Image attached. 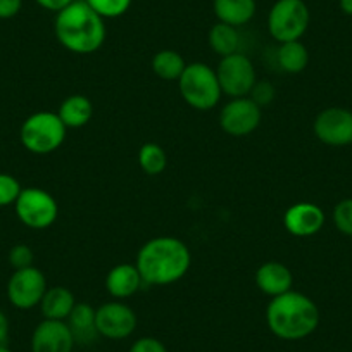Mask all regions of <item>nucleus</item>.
Returning a JSON list of instances; mask_svg holds the SVG:
<instances>
[{
  "instance_id": "nucleus-1",
  "label": "nucleus",
  "mask_w": 352,
  "mask_h": 352,
  "mask_svg": "<svg viewBox=\"0 0 352 352\" xmlns=\"http://www.w3.org/2000/svg\"><path fill=\"white\" fill-rule=\"evenodd\" d=\"M192 264L190 249L175 236H155L140 247L137 266L144 283L171 285L187 275Z\"/></svg>"
},
{
  "instance_id": "nucleus-2",
  "label": "nucleus",
  "mask_w": 352,
  "mask_h": 352,
  "mask_svg": "<svg viewBox=\"0 0 352 352\" xmlns=\"http://www.w3.org/2000/svg\"><path fill=\"white\" fill-rule=\"evenodd\" d=\"M56 36L73 54H94L106 42V23L85 0H74L56 16Z\"/></svg>"
},
{
  "instance_id": "nucleus-3",
  "label": "nucleus",
  "mask_w": 352,
  "mask_h": 352,
  "mask_svg": "<svg viewBox=\"0 0 352 352\" xmlns=\"http://www.w3.org/2000/svg\"><path fill=\"white\" fill-rule=\"evenodd\" d=\"M266 323L270 331L282 340H302L316 331L320 324V309L311 297L289 290L273 297L268 304Z\"/></svg>"
},
{
  "instance_id": "nucleus-4",
  "label": "nucleus",
  "mask_w": 352,
  "mask_h": 352,
  "mask_svg": "<svg viewBox=\"0 0 352 352\" xmlns=\"http://www.w3.org/2000/svg\"><path fill=\"white\" fill-rule=\"evenodd\" d=\"M178 87L185 102L197 111L214 109L223 96L218 74L204 63L187 64L178 80Z\"/></svg>"
},
{
  "instance_id": "nucleus-5",
  "label": "nucleus",
  "mask_w": 352,
  "mask_h": 352,
  "mask_svg": "<svg viewBox=\"0 0 352 352\" xmlns=\"http://www.w3.org/2000/svg\"><path fill=\"white\" fill-rule=\"evenodd\" d=\"M66 130L67 128L56 113L42 111V113L32 114L23 123L19 137H21V144L30 152L45 155L57 151L64 144Z\"/></svg>"
},
{
  "instance_id": "nucleus-6",
  "label": "nucleus",
  "mask_w": 352,
  "mask_h": 352,
  "mask_svg": "<svg viewBox=\"0 0 352 352\" xmlns=\"http://www.w3.org/2000/svg\"><path fill=\"white\" fill-rule=\"evenodd\" d=\"M309 19L304 0H276L268 14V32L280 43L296 42L306 33Z\"/></svg>"
},
{
  "instance_id": "nucleus-7",
  "label": "nucleus",
  "mask_w": 352,
  "mask_h": 352,
  "mask_svg": "<svg viewBox=\"0 0 352 352\" xmlns=\"http://www.w3.org/2000/svg\"><path fill=\"white\" fill-rule=\"evenodd\" d=\"M216 74H218L221 92L230 99L247 97L257 81L252 60L242 52L221 57Z\"/></svg>"
},
{
  "instance_id": "nucleus-8",
  "label": "nucleus",
  "mask_w": 352,
  "mask_h": 352,
  "mask_svg": "<svg viewBox=\"0 0 352 352\" xmlns=\"http://www.w3.org/2000/svg\"><path fill=\"white\" fill-rule=\"evenodd\" d=\"M16 214L30 228L43 230L56 223L59 206L47 190L30 187L19 194L16 201Z\"/></svg>"
},
{
  "instance_id": "nucleus-9",
  "label": "nucleus",
  "mask_w": 352,
  "mask_h": 352,
  "mask_svg": "<svg viewBox=\"0 0 352 352\" xmlns=\"http://www.w3.org/2000/svg\"><path fill=\"white\" fill-rule=\"evenodd\" d=\"M47 292L45 275L38 268L16 270L8 283V297L18 309H32L42 302Z\"/></svg>"
},
{
  "instance_id": "nucleus-10",
  "label": "nucleus",
  "mask_w": 352,
  "mask_h": 352,
  "mask_svg": "<svg viewBox=\"0 0 352 352\" xmlns=\"http://www.w3.org/2000/svg\"><path fill=\"white\" fill-rule=\"evenodd\" d=\"M261 123V107L250 97L232 99L219 113V126L232 137H247Z\"/></svg>"
},
{
  "instance_id": "nucleus-11",
  "label": "nucleus",
  "mask_w": 352,
  "mask_h": 352,
  "mask_svg": "<svg viewBox=\"0 0 352 352\" xmlns=\"http://www.w3.org/2000/svg\"><path fill=\"white\" fill-rule=\"evenodd\" d=\"M96 327L99 337L109 340L128 338L137 328V314L123 302H107L96 309Z\"/></svg>"
},
{
  "instance_id": "nucleus-12",
  "label": "nucleus",
  "mask_w": 352,
  "mask_h": 352,
  "mask_svg": "<svg viewBox=\"0 0 352 352\" xmlns=\"http://www.w3.org/2000/svg\"><path fill=\"white\" fill-rule=\"evenodd\" d=\"M314 135L318 140L331 147L352 144V113L344 107H328L314 120Z\"/></svg>"
},
{
  "instance_id": "nucleus-13",
  "label": "nucleus",
  "mask_w": 352,
  "mask_h": 352,
  "mask_svg": "<svg viewBox=\"0 0 352 352\" xmlns=\"http://www.w3.org/2000/svg\"><path fill=\"white\" fill-rule=\"evenodd\" d=\"M74 344L66 321L43 320L32 335V352H73Z\"/></svg>"
},
{
  "instance_id": "nucleus-14",
  "label": "nucleus",
  "mask_w": 352,
  "mask_h": 352,
  "mask_svg": "<svg viewBox=\"0 0 352 352\" xmlns=\"http://www.w3.org/2000/svg\"><path fill=\"white\" fill-rule=\"evenodd\" d=\"M283 225L287 232L299 239L313 236L323 228L324 212L320 206L311 202H297L292 204L283 214Z\"/></svg>"
},
{
  "instance_id": "nucleus-15",
  "label": "nucleus",
  "mask_w": 352,
  "mask_h": 352,
  "mask_svg": "<svg viewBox=\"0 0 352 352\" xmlns=\"http://www.w3.org/2000/svg\"><path fill=\"white\" fill-rule=\"evenodd\" d=\"M256 285L259 287L261 292L270 297H278L282 294L292 290L294 276L292 272L287 268L285 264L270 261L259 266L256 272Z\"/></svg>"
},
{
  "instance_id": "nucleus-16",
  "label": "nucleus",
  "mask_w": 352,
  "mask_h": 352,
  "mask_svg": "<svg viewBox=\"0 0 352 352\" xmlns=\"http://www.w3.org/2000/svg\"><path fill=\"white\" fill-rule=\"evenodd\" d=\"M144 283L140 272L135 264L123 263L118 264L107 273L106 289L114 299H128L135 296L140 290V285Z\"/></svg>"
},
{
  "instance_id": "nucleus-17",
  "label": "nucleus",
  "mask_w": 352,
  "mask_h": 352,
  "mask_svg": "<svg viewBox=\"0 0 352 352\" xmlns=\"http://www.w3.org/2000/svg\"><path fill=\"white\" fill-rule=\"evenodd\" d=\"M66 323L78 344H90L94 338L99 337L96 327V309L88 302H76Z\"/></svg>"
},
{
  "instance_id": "nucleus-18",
  "label": "nucleus",
  "mask_w": 352,
  "mask_h": 352,
  "mask_svg": "<svg viewBox=\"0 0 352 352\" xmlns=\"http://www.w3.org/2000/svg\"><path fill=\"white\" fill-rule=\"evenodd\" d=\"M216 18L230 26L247 25L256 14V0H212Z\"/></svg>"
},
{
  "instance_id": "nucleus-19",
  "label": "nucleus",
  "mask_w": 352,
  "mask_h": 352,
  "mask_svg": "<svg viewBox=\"0 0 352 352\" xmlns=\"http://www.w3.org/2000/svg\"><path fill=\"white\" fill-rule=\"evenodd\" d=\"M74 306H76V299H74L73 292L60 285L47 289L45 296H43L42 302H40L43 318L57 321H66Z\"/></svg>"
},
{
  "instance_id": "nucleus-20",
  "label": "nucleus",
  "mask_w": 352,
  "mask_h": 352,
  "mask_svg": "<svg viewBox=\"0 0 352 352\" xmlns=\"http://www.w3.org/2000/svg\"><path fill=\"white\" fill-rule=\"evenodd\" d=\"M57 116L60 118L66 128H81L90 123L94 118V104L88 97L76 94V96L67 97L60 104Z\"/></svg>"
},
{
  "instance_id": "nucleus-21",
  "label": "nucleus",
  "mask_w": 352,
  "mask_h": 352,
  "mask_svg": "<svg viewBox=\"0 0 352 352\" xmlns=\"http://www.w3.org/2000/svg\"><path fill=\"white\" fill-rule=\"evenodd\" d=\"M276 59H278V66L285 73L297 74L306 69L309 64V52H307L306 45L300 43V40H296V42L280 43Z\"/></svg>"
},
{
  "instance_id": "nucleus-22",
  "label": "nucleus",
  "mask_w": 352,
  "mask_h": 352,
  "mask_svg": "<svg viewBox=\"0 0 352 352\" xmlns=\"http://www.w3.org/2000/svg\"><path fill=\"white\" fill-rule=\"evenodd\" d=\"M187 63L184 57L175 50H159L154 57H152V71L155 76L166 81H178L184 74Z\"/></svg>"
},
{
  "instance_id": "nucleus-23",
  "label": "nucleus",
  "mask_w": 352,
  "mask_h": 352,
  "mask_svg": "<svg viewBox=\"0 0 352 352\" xmlns=\"http://www.w3.org/2000/svg\"><path fill=\"white\" fill-rule=\"evenodd\" d=\"M209 45L212 52L218 54L219 57L232 56L236 54L240 49V35L235 26L218 23L209 32Z\"/></svg>"
},
{
  "instance_id": "nucleus-24",
  "label": "nucleus",
  "mask_w": 352,
  "mask_h": 352,
  "mask_svg": "<svg viewBox=\"0 0 352 352\" xmlns=\"http://www.w3.org/2000/svg\"><path fill=\"white\" fill-rule=\"evenodd\" d=\"M138 164H140L142 171L148 176L161 175L168 164V157H166L164 148L159 144H144L138 152Z\"/></svg>"
},
{
  "instance_id": "nucleus-25",
  "label": "nucleus",
  "mask_w": 352,
  "mask_h": 352,
  "mask_svg": "<svg viewBox=\"0 0 352 352\" xmlns=\"http://www.w3.org/2000/svg\"><path fill=\"white\" fill-rule=\"evenodd\" d=\"M100 18H120L130 9L131 0H85Z\"/></svg>"
},
{
  "instance_id": "nucleus-26",
  "label": "nucleus",
  "mask_w": 352,
  "mask_h": 352,
  "mask_svg": "<svg viewBox=\"0 0 352 352\" xmlns=\"http://www.w3.org/2000/svg\"><path fill=\"white\" fill-rule=\"evenodd\" d=\"M21 185L14 176L0 173V208L9 204H16L19 194H21Z\"/></svg>"
},
{
  "instance_id": "nucleus-27",
  "label": "nucleus",
  "mask_w": 352,
  "mask_h": 352,
  "mask_svg": "<svg viewBox=\"0 0 352 352\" xmlns=\"http://www.w3.org/2000/svg\"><path fill=\"white\" fill-rule=\"evenodd\" d=\"M333 223L338 232L352 236V199H344L335 206Z\"/></svg>"
},
{
  "instance_id": "nucleus-28",
  "label": "nucleus",
  "mask_w": 352,
  "mask_h": 352,
  "mask_svg": "<svg viewBox=\"0 0 352 352\" xmlns=\"http://www.w3.org/2000/svg\"><path fill=\"white\" fill-rule=\"evenodd\" d=\"M33 259H35L33 250L28 245H25V243H18L9 252V263H11L14 270L30 268V266H33Z\"/></svg>"
},
{
  "instance_id": "nucleus-29",
  "label": "nucleus",
  "mask_w": 352,
  "mask_h": 352,
  "mask_svg": "<svg viewBox=\"0 0 352 352\" xmlns=\"http://www.w3.org/2000/svg\"><path fill=\"white\" fill-rule=\"evenodd\" d=\"M249 96L259 107L268 106L275 99V87L270 81H256Z\"/></svg>"
},
{
  "instance_id": "nucleus-30",
  "label": "nucleus",
  "mask_w": 352,
  "mask_h": 352,
  "mask_svg": "<svg viewBox=\"0 0 352 352\" xmlns=\"http://www.w3.org/2000/svg\"><path fill=\"white\" fill-rule=\"evenodd\" d=\"M130 352H168L166 345L154 337H142L130 347Z\"/></svg>"
},
{
  "instance_id": "nucleus-31",
  "label": "nucleus",
  "mask_w": 352,
  "mask_h": 352,
  "mask_svg": "<svg viewBox=\"0 0 352 352\" xmlns=\"http://www.w3.org/2000/svg\"><path fill=\"white\" fill-rule=\"evenodd\" d=\"M23 0H0V19H11L21 11Z\"/></svg>"
},
{
  "instance_id": "nucleus-32",
  "label": "nucleus",
  "mask_w": 352,
  "mask_h": 352,
  "mask_svg": "<svg viewBox=\"0 0 352 352\" xmlns=\"http://www.w3.org/2000/svg\"><path fill=\"white\" fill-rule=\"evenodd\" d=\"M35 2L40 6V8L47 9V11L59 12L63 11L64 8H67L69 4H73L74 0H35Z\"/></svg>"
},
{
  "instance_id": "nucleus-33",
  "label": "nucleus",
  "mask_w": 352,
  "mask_h": 352,
  "mask_svg": "<svg viewBox=\"0 0 352 352\" xmlns=\"http://www.w3.org/2000/svg\"><path fill=\"white\" fill-rule=\"evenodd\" d=\"M9 337V320L2 311H0V345H6Z\"/></svg>"
},
{
  "instance_id": "nucleus-34",
  "label": "nucleus",
  "mask_w": 352,
  "mask_h": 352,
  "mask_svg": "<svg viewBox=\"0 0 352 352\" xmlns=\"http://www.w3.org/2000/svg\"><path fill=\"white\" fill-rule=\"evenodd\" d=\"M340 9L347 16H352V0H340Z\"/></svg>"
},
{
  "instance_id": "nucleus-35",
  "label": "nucleus",
  "mask_w": 352,
  "mask_h": 352,
  "mask_svg": "<svg viewBox=\"0 0 352 352\" xmlns=\"http://www.w3.org/2000/svg\"><path fill=\"white\" fill-rule=\"evenodd\" d=\"M0 352H12L11 349H8L6 345H0Z\"/></svg>"
}]
</instances>
